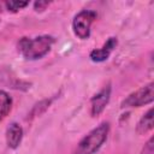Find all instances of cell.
Returning a JSON list of instances; mask_svg holds the SVG:
<instances>
[{
  "label": "cell",
  "mask_w": 154,
  "mask_h": 154,
  "mask_svg": "<svg viewBox=\"0 0 154 154\" xmlns=\"http://www.w3.org/2000/svg\"><path fill=\"white\" fill-rule=\"evenodd\" d=\"M109 134V123L102 122L90 130L77 144L72 154H95L107 141Z\"/></svg>",
  "instance_id": "obj_2"
},
{
  "label": "cell",
  "mask_w": 154,
  "mask_h": 154,
  "mask_svg": "<svg viewBox=\"0 0 154 154\" xmlns=\"http://www.w3.org/2000/svg\"><path fill=\"white\" fill-rule=\"evenodd\" d=\"M29 5V2L28 1H13V0H11V1H6L5 2V6H6V8H7V11H10V12H18V11H20V10H23L24 7H26Z\"/></svg>",
  "instance_id": "obj_11"
},
{
  "label": "cell",
  "mask_w": 154,
  "mask_h": 154,
  "mask_svg": "<svg viewBox=\"0 0 154 154\" xmlns=\"http://www.w3.org/2000/svg\"><path fill=\"white\" fill-rule=\"evenodd\" d=\"M52 103V99H46V100H42V101H40L38 103H36L34 107H32V109H31V112H30V118H34V117H37V116H40V114H42L48 107H49V105Z\"/></svg>",
  "instance_id": "obj_10"
},
{
  "label": "cell",
  "mask_w": 154,
  "mask_h": 154,
  "mask_svg": "<svg viewBox=\"0 0 154 154\" xmlns=\"http://www.w3.org/2000/svg\"><path fill=\"white\" fill-rule=\"evenodd\" d=\"M153 108H149L138 120L136 125V132L140 135H144L153 129Z\"/></svg>",
  "instance_id": "obj_8"
},
{
  "label": "cell",
  "mask_w": 154,
  "mask_h": 154,
  "mask_svg": "<svg viewBox=\"0 0 154 154\" xmlns=\"http://www.w3.org/2000/svg\"><path fill=\"white\" fill-rule=\"evenodd\" d=\"M48 5H49V2H47V1H36L34 4V8L36 11H43Z\"/></svg>",
  "instance_id": "obj_13"
},
{
  "label": "cell",
  "mask_w": 154,
  "mask_h": 154,
  "mask_svg": "<svg viewBox=\"0 0 154 154\" xmlns=\"http://www.w3.org/2000/svg\"><path fill=\"white\" fill-rule=\"evenodd\" d=\"M117 45H118L117 37H109V38L102 45V47L95 48V49H93V51L90 52V54H89L90 60L94 61V63H102V61H106V60L109 58L111 53L116 49Z\"/></svg>",
  "instance_id": "obj_6"
},
{
  "label": "cell",
  "mask_w": 154,
  "mask_h": 154,
  "mask_svg": "<svg viewBox=\"0 0 154 154\" xmlns=\"http://www.w3.org/2000/svg\"><path fill=\"white\" fill-rule=\"evenodd\" d=\"M12 108V97L5 90L0 89V122H2Z\"/></svg>",
  "instance_id": "obj_9"
},
{
  "label": "cell",
  "mask_w": 154,
  "mask_h": 154,
  "mask_svg": "<svg viewBox=\"0 0 154 154\" xmlns=\"http://www.w3.org/2000/svg\"><path fill=\"white\" fill-rule=\"evenodd\" d=\"M111 91H112L111 83H107L100 91H97L90 99V114H91V117H97L103 112V109L106 108V106L109 102Z\"/></svg>",
  "instance_id": "obj_5"
},
{
  "label": "cell",
  "mask_w": 154,
  "mask_h": 154,
  "mask_svg": "<svg viewBox=\"0 0 154 154\" xmlns=\"http://www.w3.org/2000/svg\"><path fill=\"white\" fill-rule=\"evenodd\" d=\"M97 13L93 10H82L72 19L73 34L79 40H88L90 36L91 24L95 22Z\"/></svg>",
  "instance_id": "obj_4"
},
{
  "label": "cell",
  "mask_w": 154,
  "mask_h": 154,
  "mask_svg": "<svg viewBox=\"0 0 154 154\" xmlns=\"http://www.w3.org/2000/svg\"><path fill=\"white\" fill-rule=\"evenodd\" d=\"M55 38L51 35H40L36 37H22L17 43L19 54L26 60H37L48 54Z\"/></svg>",
  "instance_id": "obj_1"
},
{
  "label": "cell",
  "mask_w": 154,
  "mask_h": 154,
  "mask_svg": "<svg viewBox=\"0 0 154 154\" xmlns=\"http://www.w3.org/2000/svg\"><path fill=\"white\" fill-rule=\"evenodd\" d=\"M154 101V83L149 82L148 84L138 88L137 90L129 94L120 103L122 108H132L149 105Z\"/></svg>",
  "instance_id": "obj_3"
},
{
  "label": "cell",
  "mask_w": 154,
  "mask_h": 154,
  "mask_svg": "<svg viewBox=\"0 0 154 154\" xmlns=\"http://www.w3.org/2000/svg\"><path fill=\"white\" fill-rule=\"evenodd\" d=\"M141 154H154V138H153V136L149 137V140L146 142V144L142 148Z\"/></svg>",
  "instance_id": "obj_12"
},
{
  "label": "cell",
  "mask_w": 154,
  "mask_h": 154,
  "mask_svg": "<svg viewBox=\"0 0 154 154\" xmlns=\"http://www.w3.org/2000/svg\"><path fill=\"white\" fill-rule=\"evenodd\" d=\"M22 140H23V128L16 122L11 123L6 130L7 147L11 149H17L22 143Z\"/></svg>",
  "instance_id": "obj_7"
}]
</instances>
